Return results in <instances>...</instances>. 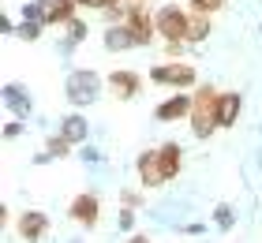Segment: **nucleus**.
Segmentation results:
<instances>
[{"mask_svg": "<svg viewBox=\"0 0 262 243\" xmlns=\"http://www.w3.org/2000/svg\"><path fill=\"white\" fill-rule=\"evenodd\" d=\"M217 101H221V94L213 90V86H199L191 94V135L195 139H210L213 131H217Z\"/></svg>", "mask_w": 262, "mask_h": 243, "instance_id": "obj_1", "label": "nucleus"}, {"mask_svg": "<svg viewBox=\"0 0 262 243\" xmlns=\"http://www.w3.org/2000/svg\"><path fill=\"white\" fill-rule=\"evenodd\" d=\"M158 15V34L165 41H187V23H191V11L176 8V4H165L154 11Z\"/></svg>", "mask_w": 262, "mask_h": 243, "instance_id": "obj_2", "label": "nucleus"}, {"mask_svg": "<svg viewBox=\"0 0 262 243\" xmlns=\"http://www.w3.org/2000/svg\"><path fill=\"white\" fill-rule=\"evenodd\" d=\"M150 79L154 82H161V86H169V90H187V86H195V68L191 64H184V60H169V64H158L150 71Z\"/></svg>", "mask_w": 262, "mask_h": 243, "instance_id": "obj_3", "label": "nucleus"}, {"mask_svg": "<svg viewBox=\"0 0 262 243\" xmlns=\"http://www.w3.org/2000/svg\"><path fill=\"white\" fill-rule=\"evenodd\" d=\"M124 27L131 30L135 45H150L158 38V15H150V8H124Z\"/></svg>", "mask_w": 262, "mask_h": 243, "instance_id": "obj_4", "label": "nucleus"}, {"mask_svg": "<svg viewBox=\"0 0 262 243\" xmlns=\"http://www.w3.org/2000/svg\"><path fill=\"white\" fill-rule=\"evenodd\" d=\"M191 116V94L176 90L169 101H161L158 108H154V120H161V124H176V120H187Z\"/></svg>", "mask_w": 262, "mask_h": 243, "instance_id": "obj_5", "label": "nucleus"}, {"mask_svg": "<svg viewBox=\"0 0 262 243\" xmlns=\"http://www.w3.org/2000/svg\"><path fill=\"white\" fill-rule=\"evenodd\" d=\"M68 213H71V221L94 228V225H98V217H101L98 194H90V191H86V194H75V198H71V206H68Z\"/></svg>", "mask_w": 262, "mask_h": 243, "instance_id": "obj_6", "label": "nucleus"}, {"mask_svg": "<svg viewBox=\"0 0 262 243\" xmlns=\"http://www.w3.org/2000/svg\"><path fill=\"white\" fill-rule=\"evenodd\" d=\"M15 228H19V236L27 239V243H41L45 232H49V217H45L41 210H27V213L19 217Z\"/></svg>", "mask_w": 262, "mask_h": 243, "instance_id": "obj_7", "label": "nucleus"}, {"mask_svg": "<svg viewBox=\"0 0 262 243\" xmlns=\"http://www.w3.org/2000/svg\"><path fill=\"white\" fill-rule=\"evenodd\" d=\"M139 180H142V187H161V184H169V180H165V168H161L158 150H146V153L139 157Z\"/></svg>", "mask_w": 262, "mask_h": 243, "instance_id": "obj_8", "label": "nucleus"}, {"mask_svg": "<svg viewBox=\"0 0 262 243\" xmlns=\"http://www.w3.org/2000/svg\"><path fill=\"white\" fill-rule=\"evenodd\" d=\"M139 86H142V79L135 71H113L109 75V94L120 97V101H131V97L139 94Z\"/></svg>", "mask_w": 262, "mask_h": 243, "instance_id": "obj_9", "label": "nucleus"}, {"mask_svg": "<svg viewBox=\"0 0 262 243\" xmlns=\"http://www.w3.org/2000/svg\"><path fill=\"white\" fill-rule=\"evenodd\" d=\"M79 0H41V23H71L75 19Z\"/></svg>", "mask_w": 262, "mask_h": 243, "instance_id": "obj_10", "label": "nucleus"}, {"mask_svg": "<svg viewBox=\"0 0 262 243\" xmlns=\"http://www.w3.org/2000/svg\"><path fill=\"white\" fill-rule=\"evenodd\" d=\"M94 90H98V75H94V71H75V75L68 79V97L71 101H90Z\"/></svg>", "mask_w": 262, "mask_h": 243, "instance_id": "obj_11", "label": "nucleus"}, {"mask_svg": "<svg viewBox=\"0 0 262 243\" xmlns=\"http://www.w3.org/2000/svg\"><path fill=\"white\" fill-rule=\"evenodd\" d=\"M240 94H221V101H217V127H232L236 124V116H240Z\"/></svg>", "mask_w": 262, "mask_h": 243, "instance_id": "obj_12", "label": "nucleus"}, {"mask_svg": "<svg viewBox=\"0 0 262 243\" xmlns=\"http://www.w3.org/2000/svg\"><path fill=\"white\" fill-rule=\"evenodd\" d=\"M105 49L120 53V49H139V45H135V38H131V30L124 27V23H116V27L105 30Z\"/></svg>", "mask_w": 262, "mask_h": 243, "instance_id": "obj_13", "label": "nucleus"}, {"mask_svg": "<svg viewBox=\"0 0 262 243\" xmlns=\"http://www.w3.org/2000/svg\"><path fill=\"white\" fill-rule=\"evenodd\" d=\"M210 38V15H199V11H191V23H187V41L199 45Z\"/></svg>", "mask_w": 262, "mask_h": 243, "instance_id": "obj_14", "label": "nucleus"}, {"mask_svg": "<svg viewBox=\"0 0 262 243\" xmlns=\"http://www.w3.org/2000/svg\"><path fill=\"white\" fill-rule=\"evenodd\" d=\"M60 135L68 142H86V120H82V116H68L64 127H60Z\"/></svg>", "mask_w": 262, "mask_h": 243, "instance_id": "obj_15", "label": "nucleus"}, {"mask_svg": "<svg viewBox=\"0 0 262 243\" xmlns=\"http://www.w3.org/2000/svg\"><path fill=\"white\" fill-rule=\"evenodd\" d=\"M191 4V11H199V15H213V11L225 8V0H187Z\"/></svg>", "mask_w": 262, "mask_h": 243, "instance_id": "obj_16", "label": "nucleus"}, {"mask_svg": "<svg viewBox=\"0 0 262 243\" xmlns=\"http://www.w3.org/2000/svg\"><path fill=\"white\" fill-rule=\"evenodd\" d=\"M79 8H86V11H109V8H124V0H79Z\"/></svg>", "mask_w": 262, "mask_h": 243, "instance_id": "obj_17", "label": "nucleus"}, {"mask_svg": "<svg viewBox=\"0 0 262 243\" xmlns=\"http://www.w3.org/2000/svg\"><path fill=\"white\" fill-rule=\"evenodd\" d=\"M68 146H71V142H68L64 135H56V139H49V153H53V157H64Z\"/></svg>", "mask_w": 262, "mask_h": 243, "instance_id": "obj_18", "label": "nucleus"}, {"mask_svg": "<svg viewBox=\"0 0 262 243\" xmlns=\"http://www.w3.org/2000/svg\"><path fill=\"white\" fill-rule=\"evenodd\" d=\"M68 30H71V41H82V38H86V23H79V19H71Z\"/></svg>", "mask_w": 262, "mask_h": 243, "instance_id": "obj_19", "label": "nucleus"}, {"mask_svg": "<svg viewBox=\"0 0 262 243\" xmlns=\"http://www.w3.org/2000/svg\"><path fill=\"white\" fill-rule=\"evenodd\" d=\"M19 34H23V38H38L41 30H38V23H23V30H19Z\"/></svg>", "mask_w": 262, "mask_h": 243, "instance_id": "obj_20", "label": "nucleus"}, {"mask_svg": "<svg viewBox=\"0 0 262 243\" xmlns=\"http://www.w3.org/2000/svg\"><path fill=\"white\" fill-rule=\"evenodd\" d=\"M184 45H187V41H169V45H165V53H169V60H172V56H180V49H184Z\"/></svg>", "mask_w": 262, "mask_h": 243, "instance_id": "obj_21", "label": "nucleus"}, {"mask_svg": "<svg viewBox=\"0 0 262 243\" xmlns=\"http://www.w3.org/2000/svg\"><path fill=\"white\" fill-rule=\"evenodd\" d=\"M131 225H135V213H131V206H127V210L120 213V228H131Z\"/></svg>", "mask_w": 262, "mask_h": 243, "instance_id": "obj_22", "label": "nucleus"}, {"mask_svg": "<svg viewBox=\"0 0 262 243\" xmlns=\"http://www.w3.org/2000/svg\"><path fill=\"white\" fill-rule=\"evenodd\" d=\"M124 206H139V194L135 191H124Z\"/></svg>", "mask_w": 262, "mask_h": 243, "instance_id": "obj_23", "label": "nucleus"}, {"mask_svg": "<svg viewBox=\"0 0 262 243\" xmlns=\"http://www.w3.org/2000/svg\"><path fill=\"white\" fill-rule=\"evenodd\" d=\"M150 0H124V8H146Z\"/></svg>", "mask_w": 262, "mask_h": 243, "instance_id": "obj_24", "label": "nucleus"}, {"mask_svg": "<svg viewBox=\"0 0 262 243\" xmlns=\"http://www.w3.org/2000/svg\"><path fill=\"white\" fill-rule=\"evenodd\" d=\"M127 243H150V239H146V236H131Z\"/></svg>", "mask_w": 262, "mask_h": 243, "instance_id": "obj_25", "label": "nucleus"}]
</instances>
